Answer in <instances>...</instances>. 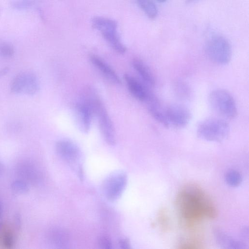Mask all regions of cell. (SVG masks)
Wrapping results in <instances>:
<instances>
[{
  "instance_id": "1",
  "label": "cell",
  "mask_w": 249,
  "mask_h": 249,
  "mask_svg": "<svg viewBox=\"0 0 249 249\" xmlns=\"http://www.w3.org/2000/svg\"><path fill=\"white\" fill-rule=\"evenodd\" d=\"M176 205L181 222L187 228H193L205 219H214L218 213L213 202L198 185L187 184L178 192Z\"/></svg>"
},
{
  "instance_id": "2",
  "label": "cell",
  "mask_w": 249,
  "mask_h": 249,
  "mask_svg": "<svg viewBox=\"0 0 249 249\" xmlns=\"http://www.w3.org/2000/svg\"><path fill=\"white\" fill-rule=\"evenodd\" d=\"M89 99L96 116L102 135L107 143L114 145L116 143L115 130L112 122L102 101L95 90L88 88L84 91Z\"/></svg>"
},
{
  "instance_id": "3",
  "label": "cell",
  "mask_w": 249,
  "mask_h": 249,
  "mask_svg": "<svg viewBox=\"0 0 249 249\" xmlns=\"http://www.w3.org/2000/svg\"><path fill=\"white\" fill-rule=\"evenodd\" d=\"M208 101L211 108L220 116L232 119L237 115L235 101L227 90L221 89L213 90L209 95Z\"/></svg>"
},
{
  "instance_id": "4",
  "label": "cell",
  "mask_w": 249,
  "mask_h": 249,
  "mask_svg": "<svg viewBox=\"0 0 249 249\" xmlns=\"http://www.w3.org/2000/svg\"><path fill=\"white\" fill-rule=\"evenodd\" d=\"M204 49L208 57L216 64L226 65L231 60V45L228 40L221 35L212 36L206 41Z\"/></svg>"
},
{
  "instance_id": "5",
  "label": "cell",
  "mask_w": 249,
  "mask_h": 249,
  "mask_svg": "<svg viewBox=\"0 0 249 249\" xmlns=\"http://www.w3.org/2000/svg\"><path fill=\"white\" fill-rule=\"evenodd\" d=\"M230 126L224 119L210 118L200 122L197 127L198 137L210 142H221L229 135Z\"/></svg>"
},
{
  "instance_id": "6",
  "label": "cell",
  "mask_w": 249,
  "mask_h": 249,
  "mask_svg": "<svg viewBox=\"0 0 249 249\" xmlns=\"http://www.w3.org/2000/svg\"><path fill=\"white\" fill-rule=\"evenodd\" d=\"M127 180V176L123 171L114 172L108 175L102 185V191L105 197L111 201L118 199L124 191Z\"/></svg>"
},
{
  "instance_id": "7",
  "label": "cell",
  "mask_w": 249,
  "mask_h": 249,
  "mask_svg": "<svg viewBox=\"0 0 249 249\" xmlns=\"http://www.w3.org/2000/svg\"><path fill=\"white\" fill-rule=\"evenodd\" d=\"M74 115L79 129L87 134L90 130L93 114L91 104L86 95L83 93L80 99L74 106Z\"/></svg>"
},
{
  "instance_id": "8",
  "label": "cell",
  "mask_w": 249,
  "mask_h": 249,
  "mask_svg": "<svg viewBox=\"0 0 249 249\" xmlns=\"http://www.w3.org/2000/svg\"><path fill=\"white\" fill-rule=\"evenodd\" d=\"M165 111L170 125L183 128L187 125L191 119L190 110L181 104H171L165 108Z\"/></svg>"
},
{
  "instance_id": "9",
  "label": "cell",
  "mask_w": 249,
  "mask_h": 249,
  "mask_svg": "<svg viewBox=\"0 0 249 249\" xmlns=\"http://www.w3.org/2000/svg\"><path fill=\"white\" fill-rule=\"evenodd\" d=\"M57 154L69 163L76 162L81 156V151L78 145L68 139H61L55 144Z\"/></svg>"
},
{
  "instance_id": "10",
  "label": "cell",
  "mask_w": 249,
  "mask_h": 249,
  "mask_svg": "<svg viewBox=\"0 0 249 249\" xmlns=\"http://www.w3.org/2000/svg\"><path fill=\"white\" fill-rule=\"evenodd\" d=\"M89 61L108 81L117 85L121 84V80L115 71L100 57L96 54H91Z\"/></svg>"
},
{
  "instance_id": "11",
  "label": "cell",
  "mask_w": 249,
  "mask_h": 249,
  "mask_svg": "<svg viewBox=\"0 0 249 249\" xmlns=\"http://www.w3.org/2000/svg\"><path fill=\"white\" fill-rule=\"evenodd\" d=\"M124 78L131 95L139 101L145 103L151 93L145 85L128 73H125Z\"/></svg>"
},
{
  "instance_id": "12",
  "label": "cell",
  "mask_w": 249,
  "mask_h": 249,
  "mask_svg": "<svg viewBox=\"0 0 249 249\" xmlns=\"http://www.w3.org/2000/svg\"><path fill=\"white\" fill-rule=\"evenodd\" d=\"M145 103L152 117L164 127H168L170 125L167 119L165 108H162L157 97L151 93Z\"/></svg>"
},
{
  "instance_id": "13",
  "label": "cell",
  "mask_w": 249,
  "mask_h": 249,
  "mask_svg": "<svg viewBox=\"0 0 249 249\" xmlns=\"http://www.w3.org/2000/svg\"><path fill=\"white\" fill-rule=\"evenodd\" d=\"M18 175L34 184L41 181L42 175L39 170L33 163L29 161H22L17 166Z\"/></svg>"
},
{
  "instance_id": "14",
  "label": "cell",
  "mask_w": 249,
  "mask_h": 249,
  "mask_svg": "<svg viewBox=\"0 0 249 249\" xmlns=\"http://www.w3.org/2000/svg\"><path fill=\"white\" fill-rule=\"evenodd\" d=\"M47 238L51 245L59 249L66 248L70 242L68 232L59 227L50 229L47 232Z\"/></svg>"
},
{
  "instance_id": "15",
  "label": "cell",
  "mask_w": 249,
  "mask_h": 249,
  "mask_svg": "<svg viewBox=\"0 0 249 249\" xmlns=\"http://www.w3.org/2000/svg\"><path fill=\"white\" fill-rule=\"evenodd\" d=\"M132 65L136 72L145 85L153 87L155 85V79L148 67L142 60L134 59Z\"/></svg>"
},
{
  "instance_id": "16",
  "label": "cell",
  "mask_w": 249,
  "mask_h": 249,
  "mask_svg": "<svg viewBox=\"0 0 249 249\" xmlns=\"http://www.w3.org/2000/svg\"><path fill=\"white\" fill-rule=\"evenodd\" d=\"M101 33L105 40L115 52L122 54L125 53L126 48L122 43L117 29H108Z\"/></svg>"
},
{
  "instance_id": "17",
  "label": "cell",
  "mask_w": 249,
  "mask_h": 249,
  "mask_svg": "<svg viewBox=\"0 0 249 249\" xmlns=\"http://www.w3.org/2000/svg\"><path fill=\"white\" fill-rule=\"evenodd\" d=\"M91 24L95 29L100 32L109 29H117L118 26L115 20L102 17H95L92 18Z\"/></svg>"
},
{
  "instance_id": "18",
  "label": "cell",
  "mask_w": 249,
  "mask_h": 249,
  "mask_svg": "<svg viewBox=\"0 0 249 249\" xmlns=\"http://www.w3.org/2000/svg\"><path fill=\"white\" fill-rule=\"evenodd\" d=\"M39 89V84L36 75L32 72L26 73V80L23 92L28 95L36 94Z\"/></svg>"
},
{
  "instance_id": "19",
  "label": "cell",
  "mask_w": 249,
  "mask_h": 249,
  "mask_svg": "<svg viewBox=\"0 0 249 249\" xmlns=\"http://www.w3.org/2000/svg\"><path fill=\"white\" fill-rule=\"evenodd\" d=\"M136 2L150 19H155L158 16V10L155 3L151 0H135Z\"/></svg>"
},
{
  "instance_id": "20",
  "label": "cell",
  "mask_w": 249,
  "mask_h": 249,
  "mask_svg": "<svg viewBox=\"0 0 249 249\" xmlns=\"http://www.w3.org/2000/svg\"><path fill=\"white\" fill-rule=\"evenodd\" d=\"M173 90L176 96L181 100L189 99L192 94L190 87L182 81H177L174 83Z\"/></svg>"
},
{
  "instance_id": "21",
  "label": "cell",
  "mask_w": 249,
  "mask_h": 249,
  "mask_svg": "<svg viewBox=\"0 0 249 249\" xmlns=\"http://www.w3.org/2000/svg\"><path fill=\"white\" fill-rule=\"evenodd\" d=\"M216 237L218 241L221 245L224 246L225 247L233 249H240L243 248V244L234 239L230 238L229 236L223 233L221 231H216Z\"/></svg>"
},
{
  "instance_id": "22",
  "label": "cell",
  "mask_w": 249,
  "mask_h": 249,
  "mask_svg": "<svg viewBox=\"0 0 249 249\" xmlns=\"http://www.w3.org/2000/svg\"><path fill=\"white\" fill-rule=\"evenodd\" d=\"M26 73L21 72L13 78L10 86L11 91L15 94L23 92L26 80Z\"/></svg>"
},
{
  "instance_id": "23",
  "label": "cell",
  "mask_w": 249,
  "mask_h": 249,
  "mask_svg": "<svg viewBox=\"0 0 249 249\" xmlns=\"http://www.w3.org/2000/svg\"><path fill=\"white\" fill-rule=\"evenodd\" d=\"M157 221L160 229L163 232H168L171 230L170 217L165 209L161 208L159 211Z\"/></svg>"
},
{
  "instance_id": "24",
  "label": "cell",
  "mask_w": 249,
  "mask_h": 249,
  "mask_svg": "<svg viewBox=\"0 0 249 249\" xmlns=\"http://www.w3.org/2000/svg\"><path fill=\"white\" fill-rule=\"evenodd\" d=\"M178 249H203V243L196 239H191L181 242L178 245Z\"/></svg>"
},
{
  "instance_id": "25",
  "label": "cell",
  "mask_w": 249,
  "mask_h": 249,
  "mask_svg": "<svg viewBox=\"0 0 249 249\" xmlns=\"http://www.w3.org/2000/svg\"><path fill=\"white\" fill-rule=\"evenodd\" d=\"M12 190L18 194H25L29 190L27 183L24 180H16L11 184Z\"/></svg>"
},
{
  "instance_id": "26",
  "label": "cell",
  "mask_w": 249,
  "mask_h": 249,
  "mask_svg": "<svg viewBox=\"0 0 249 249\" xmlns=\"http://www.w3.org/2000/svg\"><path fill=\"white\" fill-rule=\"evenodd\" d=\"M227 183L232 186H237L241 182V177L240 174L236 171L231 170L226 176Z\"/></svg>"
},
{
  "instance_id": "27",
  "label": "cell",
  "mask_w": 249,
  "mask_h": 249,
  "mask_svg": "<svg viewBox=\"0 0 249 249\" xmlns=\"http://www.w3.org/2000/svg\"><path fill=\"white\" fill-rule=\"evenodd\" d=\"M36 1V0H12L11 3L15 9L24 10L32 7Z\"/></svg>"
},
{
  "instance_id": "28",
  "label": "cell",
  "mask_w": 249,
  "mask_h": 249,
  "mask_svg": "<svg viewBox=\"0 0 249 249\" xmlns=\"http://www.w3.org/2000/svg\"><path fill=\"white\" fill-rule=\"evenodd\" d=\"M14 54L13 46L7 42L0 43V55L4 58H10Z\"/></svg>"
},
{
  "instance_id": "29",
  "label": "cell",
  "mask_w": 249,
  "mask_h": 249,
  "mask_svg": "<svg viewBox=\"0 0 249 249\" xmlns=\"http://www.w3.org/2000/svg\"><path fill=\"white\" fill-rule=\"evenodd\" d=\"M98 245L102 249H111L112 243L111 240L107 236L102 235L98 237Z\"/></svg>"
},
{
  "instance_id": "30",
  "label": "cell",
  "mask_w": 249,
  "mask_h": 249,
  "mask_svg": "<svg viewBox=\"0 0 249 249\" xmlns=\"http://www.w3.org/2000/svg\"><path fill=\"white\" fill-rule=\"evenodd\" d=\"M14 240L13 234L9 232H5L2 237V243L4 246L8 249H11L14 245Z\"/></svg>"
},
{
  "instance_id": "31",
  "label": "cell",
  "mask_w": 249,
  "mask_h": 249,
  "mask_svg": "<svg viewBox=\"0 0 249 249\" xmlns=\"http://www.w3.org/2000/svg\"><path fill=\"white\" fill-rule=\"evenodd\" d=\"M119 245L122 249H129L131 248L129 241L126 238L121 239L119 241Z\"/></svg>"
},
{
  "instance_id": "32",
  "label": "cell",
  "mask_w": 249,
  "mask_h": 249,
  "mask_svg": "<svg viewBox=\"0 0 249 249\" xmlns=\"http://www.w3.org/2000/svg\"><path fill=\"white\" fill-rule=\"evenodd\" d=\"M15 225L18 229H19L21 226V218L18 214H16L15 217Z\"/></svg>"
},
{
  "instance_id": "33",
  "label": "cell",
  "mask_w": 249,
  "mask_h": 249,
  "mask_svg": "<svg viewBox=\"0 0 249 249\" xmlns=\"http://www.w3.org/2000/svg\"><path fill=\"white\" fill-rule=\"evenodd\" d=\"M9 68L8 67H4L0 70V77L6 75L9 71Z\"/></svg>"
},
{
  "instance_id": "34",
  "label": "cell",
  "mask_w": 249,
  "mask_h": 249,
  "mask_svg": "<svg viewBox=\"0 0 249 249\" xmlns=\"http://www.w3.org/2000/svg\"><path fill=\"white\" fill-rule=\"evenodd\" d=\"M4 171V166L2 163L0 162V175H2Z\"/></svg>"
},
{
  "instance_id": "35",
  "label": "cell",
  "mask_w": 249,
  "mask_h": 249,
  "mask_svg": "<svg viewBox=\"0 0 249 249\" xmlns=\"http://www.w3.org/2000/svg\"><path fill=\"white\" fill-rule=\"evenodd\" d=\"M196 0H185V3L186 4L191 3Z\"/></svg>"
},
{
  "instance_id": "36",
  "label": "cell",
  "mask_w": 249,
  "mask_h": 249,
  "mask_svg": "<svg viewBox=\"0 0 249 249\" xmlns=\"http://www.w3.org/2000/svg\"><path fill=\"white\" fill-rule=\"evenodd\" d=\"M2 213V207H1V204L0 203V218L1 217Z\"/></svg>"
},
{
  "instance_id": "37",
  "label": "cell",
  "mask_w": 249,
  "mask_h": 249,
  "mask_svg": "<svg viewBox=\"0 0 249 249\" xmlns=\"http://www.w3.org/2000/svg\"><path fill=\"white\" fill-rule=\"evenodd\" d=\"M156 0L159 2L163 3V2H165L167 0Z\"/></svg>"
}]
</instances>
